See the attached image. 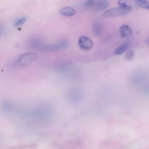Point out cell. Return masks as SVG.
I'll use <instances>...</instances> for the list:
<instances>
[{
    "label": "cell",
    "mask_w": 149,
    "mask_h": 149,
    "mask_svg": "<svg viewBox=\"0 0 149 149\" xmlns=\"http://www.w3.org/2000/svg\"><path fill=\"white\" fill-rule=\"evenodd\" d=\"M37 59V55L36 53L26 52L21 54L10 59L8 63V66L10 69L13 70L23 69L31 65Z\"/></svg>",
    "instance_id": "obj_1"
},
{
    "label": "cell",
    "mask_w": 149,
    "mask_h": 149,
    "mask_svg": "<svg viewBox=\"0 0 149 149\" xmlns=\"http://www.w3.org/2000/svg\"><path fill=\"white\" fill-rule=\"evenodd\" d=\"M132 10L125 9L124 8L118 6L113 8L107 10L105 11L102 13V16L105 17H116V16H120L123 15H125L130 13Z\"/></svg>",
    "instance_id": "obj_2"
},
{
    "label": "cell",
    "mask_w": 149,
    "mask_h": 149,
    "mask_svg": "<svg viewBox=\"0 0 149 149\" xmlns=\"http://www.w3.org/2000/svg\"><path fill=\"white\" fill-rule=\"evenodd\" d=\"M69 42L66 40H62L54 44H50L44 45L42 46L41 49L42 51L50 52V51H55L59 49H64L68 47Z\"/></svg>",
    "instance_id": "obj_3"
},
{
    "label": "cell",
    "mask_w": 149,
    "mask_h": 149,
    "mask_svg": "<svg viewBox=\"0 0 149 149\" xmlns=\"http://www.w3.org/2000/svg\"><path fill=\"white\" fill-rule=\"evenodd\" d=\"M93 42L91 38L86 36H80L78 40V45L82 50H90L93 48Z\"/></svg>",
    "instance_id": "obj_4"
},
{
    "label": "cell",
    "mask_w": 149,
    "mask_h": 149,
    "mask_svg": "<svg viewBox=\"0 0 149 149\" xmlns=\"http://www.w3.org/2000/svg\"><path fill=\"white\" fill-rule=\"evenodd\" d=\"M68 98L72 102H77L80 101V99L81 98V93L78 89H72L69 91L68 94Z\"/></svg>",
    "instance_id": "obj_5"
},
{
    "label": "cell",
    "mask_w": 149,
    "mask_h": 149,
    "mask_svg": "<svg viewBox=\"0 0 149 149\" xmlns=\"http://www.w3.org/2000/svg\"><path fill=\"white\" fill-rule=\"evenodd\" d=\"M146 80V76L141 73H136L130 76V82L134 85H139L143 83Z\"/></svg>",
    "instance_id": "obj_6"
},
{
    "label": "cell",
    "mask_w": 149,
    "mask_h": 149,
    "mask_svg": "<svg viewBox=\"0 0 149 149\" xmlns=\"http://www.w3.org/2000/svg\"><path fill=\"white\" fill-rule=\"evenodd\" d=\"M102 24L100 21H96L95 22L92 26L91 31L92 33L95 36H99L101 35L102 31Z\"/></svg>",
    "instance_id": "obj_7"
},
{
    "label": "cell",
    "mask_w": 149,
    "mask_h": 149,
    "mask_svg": "<svg viewBox=\"0 0 149 149\" xmlns=\"http://www.w3.org/2000/svg\"><path fill=\"white\" fill-rule=\"evenodd\" d=\"M120 34L122 37H128L132 35V29L126 24H123L120 27Z\"/></svg>",
    "instance_id": "obj_8"
},
{
    "label": "cell",
    "mask_w": 149,
    "mask_h": 149,
    "mask_svg": "<svg viewBox=\"0 0 149 149\" xmlns=\"http://www.w3.org/2000/svg\"><path fill=\"white\" fill-rule=\"evenodd\" d=\"M60 13L63 16H68V17H70L73 16V15H75L76 13V10L74 8L70 7V6H66L63 8H62L60 10Z\"/></svg>",
    "instance_id": "obj_9"
},
{
    "label": "cell",
    "mask_w": 149,
    "mask_h": 149,
    "mask_svg": "<svg viewBox=\"0 0 149 149\" xmlns=\"http://www.w3.org/2000/svg\"><path fill=\"white\" fill-rule=\"evenodd\" d=\"M109 4L108 0H98L95 4V8L98 10H102L106 9Z\"/></svg>",
    "instance_id": "obj_10"
},
{
    "label": "cell",
    "mask_w": 149,
    "mask_h": 149,
    "mask_svg": "<svg viewBox=\"0 0 149 149\" xmlns=\"http://www.w3.org/2000/svg\"><path fill=\"white\" fill-rule=\"evenodd\" d=\"M128 47H129V44L127 43H123L115 48L114 51V53L116 55H121L127 50Z\"/></svg>",
    "instance_id": "obj_11"
},
{
    "label": "cell",
    "mask_w": 149,
    "mask_h": 149,
    "mask_svg": "<svg viewBox=\"0 0 149 149\" xmlns=\"http://www.w3.org/2000/svg\"><path fill=\"white\" fill-rule=\"evenodd\" d=\"M98 0H85L83 3V6L86 9H90L95 6Z\"/></svg>",
    "instance_id": "obj_12"
},
{
    "label": "cell",
    "mask_w": 149,
    "mask_h": 149,
    "mask_svg": "<svg viewBox=\"0 0 149 149\" xmlns=\"http://www.w3.org/2000/svg\"><path fill=\"white\" fill-rule=\"evenodd\" d=\"M118 4L119 6L124 8L125 9H127L129 10H132V6L129 4L127 0H119L118 1Z\"/></svg>",
    "instance_id": "obj_13"
},
{
    "label": "cell",
    "mask_w": 149,
    "mask_h": 149,
    "mask_svg": "<svg viewBox=\"0 0 149 149\" xmlns=\"http://www.w3.org/2000/svg\"><path fill=\"white\" fill-rule=\"evenodd\" d=\"M136 5L140 8H143L149 10V1L144 0L142 1L136 2Z\"/></svg>",
    "instance_id": "obj_14"
},
{
    "label": "cell",
    "mask_w": 149,
    "mask_h": 149,
    "mask_svg": "<svg viewBox=\"0 0 149 149\" xmlns=\"http://www.w3.org/2000/svg\"><path fill=\"white\" fill-rule=\"evenodd\" d=\"M31 47L33 48H38L41 44V41L37 37H33L30 42V44Z\"/></svg>",
    "instance_id": "obj_15"
},
{
    "label": "cell",
    "mask_w": 149,
    "mask_h": 149,
    "mask_svg": "<svg viewBox=\"0 0 149 149\" xmlns=\"http://www.w3.org/2000/svg\"><path fill=\"white\" fill-rule=\"evenodd\" d=\"M26 20H27V18L26 17H22L18 18L15 20L13 24L15 26H20V25L23 24V23H24L26 22Z\"/></svg>",
    "instance_id": "obj_16"
},
{
    "label": "cell",
    "mask_w": 149,
    "mask_h": 149,
    "mask_svg": "<svg viewBox=\"0 0 149 149\" xmlns=\"http://www.w3.org/2000/svg\"><path fill=\"white\" fill-rule=\"evenodd\" d=\"M134 56V51L132 49H129L126 54V55H125V58L128 61H130V60H132Z\"/></svg>",
    "instance_id": "obj_17"
},
{
    "label": "cell",
    "mask_w": 149,
    "mask_h": 149,
    "mask_svg": "<svg viewBox=\"0 0 149 149\" xmlns=\"http://www.w3.org/2000/svg\"><path fill=\"white\" fill-rule=\"evenodd\" d=\"M146 44L147 45L149 46V37H148L146 40Z\"/></svg>",
    "instance_id": "obj_18"
},
{
    "label": "cell",
    "mask_w": 149,
    "mask_h": 149,
    "mask_svg": "<svg viewBox=\"0 0 149 149\" xmlns=\"http://www.w3.org/2000/svg\"><path fill=\"white\" fill-rule=\"evenodd\" d=\"M135 1H136L137 2H139V1H144V0H135Z\"/></svg>",
    "instance_id": "obj_19"
}]
</instances>
